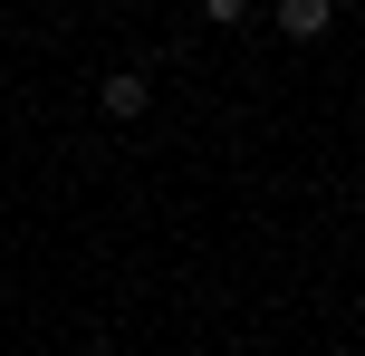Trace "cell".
<instances>
[{"label": "cell", "instance_id": "6da1fadb", "mask_svg": "<svg viewBox=\"0 0 365 356\" xmlns=\"http://www.w3.org/2000/svg\"><path fill=\"white\" fill-rule=\"evenodd\" d=\"M96 106H106V116H125V126H135V116L154 106V77H145V68H106V87H96Z\"/></svg>", "mask_w": 365, "mask_h": 356}, {"label": "cell", "instance_id": "7a4b0ae2", "mask_svg": "<svg viewBox=\"0 0 365 356\" xmlns=\"http://www.w3.org/2000/svg\"><path fill=\"white\" fill-rule=\"evenodd\" d=\"M327 19H336V0H279V29L289 39H327Z\"/></svg>", "mask_w": 365, "mask_h": 356}, {"label": "cell", "instance_id": "3957f363", "mask_svg": "<svg viewBox=\"0 0 365 356\" xmlns=\"http://www.w3.org/2000/svg\"><path fill=\"white\" fill-rule=\"evenodd\" d=\"M250 10H259V0H202V19H221V29H240Z\"/></svg>", "mask_w": 365, "mask_h": 356}]
</instances>
